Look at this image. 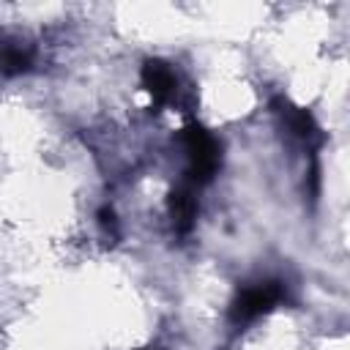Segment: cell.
<instances>
[{
	"label": "cell",
	"mask_w": 350,
	"mask_h": 350,
	"mask_svg": "<svg viewBox=\"0 0 350 350\" xmlns=\"http://www.w3.org/2000/svg\"><path fill=\"white\" fill-rule=\"evenodd\" d=\"M282 298H284V287H282V282H273V279H271V282L252 284V287H243V290L235 295L232 306H230V320H232L235 325L252 323V320H257L260 314L271 312Z\"/></svg>",
	"instance_id": "2"
},
{
	"label": "cell",
	"mask_w": 350,
	"mask_h": 350,
	"mask_svg": "<svg viewBox=\"0 0 350 350\" xmlns=\"http://www.w3.org/2000/svg\"><path fill=\"white\" fill-rule=\"evenodd\" d=\"M276 104H279V115H282V120L287 123V129H290L295 137H301V139L309 142V145L320 142V129H317L314 118H312L306 109L293 107V104H287V101H276Z\"/></svg>",
	"instance_id": "5"
},
{
	"label": "cell",
	"mask_w": 350,
	"mask_h": 350,
	"mask_svg": "<svg viewBox=\"0 0 350 350\" xmlns=\"http://www.w3.org/2000/svg\"><path fill=\"white\" fill-rule=\"evenodd\" d=\"M142 85L153 96L156 104H167V101L175 98L178 77H175V71L164 60H148L142 66Z\"/></svg>",
	"instance_id": "3"
},
{
	"label": "cell",
	"mask_w": 350,
	"mask_h": 350,
	"mask_svg": "<svg viewBox=\"0 0 350 350\" xmlns=\"http://www.w3.org/2000/svg\"><path fill=\"white\" fill-rule=\"evenodd\" d=\"M170 213H172V221H175L178 232H189L191 230L194 216H197V197H194L191 186H178L170 194Z\"/></svg>",
	"instance_id": "6"
},
{
	"label": "cell",
	"mask_w": 350,
	"mask_h": 350,
	"mask_svg": "<svg viewBox=\"0 0 350 350\" xmlns=\"http://www.w3.org/2000/svg\"><path fill=\"white\" fill-rule=\"evenodd\" d=\"M33 66V49L22 44L19 38H0V74L16 77L30 71Z\"/></svg>",
	"instance_id": "4"
},
{
	"label": "cell",
	"mask_w": 350,
	"mask_h": 350,
	"mask_svg": "<svg viewBox=\"0 0 350 350\" xmlns=\"http://www.w3.org/2000/svg\"><path fill=\"white\" fill-rule=\"evenodd\" d=\"M98 221H101V227H104V230H115V213H112L109 208H101Z\"/></svg>",
	"instance_id": "7"
},
{
	"label": "cell",
	"mask_w": 350,
	"mask_h": 350,
	"mask_svg": "<svg viewBox=\"0 0 350 350\" xmlns=\"http://www.w3.org/2000/svg\"><path fill=\"white\" fill-rule=\"evenodd\" d=\"M180 142L189 156V180L191 183H208L219 170V142L211 131L202 126H186L180 134Z\"/></svg>",
	"instance_id": "1"
}]
</instances>
